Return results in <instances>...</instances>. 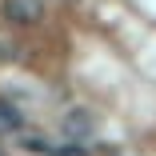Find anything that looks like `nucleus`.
Segmentation results:
<instances>
[{
  "label": "nucleus",
  "instance_id": "obj_1",
  "mask_svg": "<svg viewBox=\"0 0 156 156\" xmlns=\"http://www.w3.org/2000/svg\"><path fill=\"white\" fill-rule=\"evenodd\" d=\"M4 16L20 28L28 24H40L44 20V0H4Z\"/></svg>",
  "mask_w": 156,
  "mask_h": 156
},
{
  "label": "nucleus",
  "instance_id": "obj_2",
  "mask_svg": "<svg viewBox=\"0 0 156 156\" xmlns=\"http://www.w3.org/2000/svg\"><path fill=\"white\" fill-rule=\"evenodd\" d=\"M20 128H24L20 108H16L12 100H0V136H12V132H20Z\"/></svg>",
  "mask_w": 156,
  "mask_h": 156
},
{
  "label": "nucleus",
  "instance_id": "obj_3",
  "mask_svg": "<svg viewBox=\"0 0 156 156\" xmlns=\"http://www.w3.org/2000/svg\"><path fill=\"white\" fill-rule=\"evenodd\" d=\"M64 132H68V136H88V132H92V116H88L84 108L68 112V120H64Z\"/></svg>",
  "mask_w": 156,
  "mask_h": 156
},
{
  "label": "nucleus",
  "instance_id": "obj_4",
  "mask_svg": "<svg viewBox=\"0 0 156 156\" xmlns=\"http://www.w3.org/2000/svg\"><path fill=\"white\" fill-rule=\"evenodd\" d=\"M16 56H20L16 40H4V36H0V60H16Z\"/></svg>",
  "mask_w": 156,
  "mask_h": 156
},
{
  "label": "nucleus",
  "instance_id": "obj_5",
  "mask_svg": "<svg viewBox=\"0 0 156 156\" xmlns=\"http://www.w3.org/2000/svg\"><path fill=\"white\" fill-rule=\"evenodd\" d=\"M52 156H88L80 144H64V148H52Z\"/></svg>",
  "mask_w": 156,
  "mask_h": 156
},
{
  "label": "nucleus",
  "instance_id": "obj_6",
  "mask_svg": "<svg viewBox=\"0 0 156 156\" xmlns=\"http://www.w3.org/2000/svg\"><path fill=\"white\" fill-rule=\"evenodd\" d=\"M0 156H4V148H0Z\"/></svg>",
  "mask_w": 156,
  "mask_h": 156
}]
</instances>
